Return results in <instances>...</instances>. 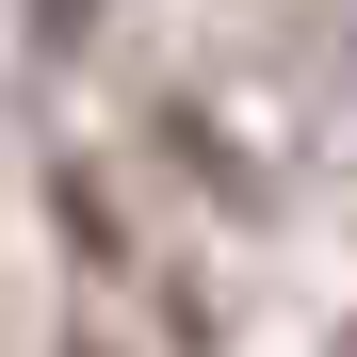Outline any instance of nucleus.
<instances>
[{
	"instance_id": "f257e3e1",
	"label": "nucleus",
	"mask_w": 357,
	"mask_h": 357,
	"mask_svg": "<svg viewBox=\"0 0 357 357\" xmlns=\"http://www.w3.org/2000/svg\"><path fill=\"white\" fill-rule=\"evenodd\" d=\"M33 17H49V33H82V17H98V0H33Z\"/></svg>"
},
{
	"instance_id": "f03ea898",
	"label": "nucleus",
	"mask_w": 357,
	"mask_h": 357,
	"mask_svg": "<svg viewBox=\"0 0 357 357\" xmlns=\"http://www.w3.org/2000/svg\"><path fill=\"white\" fill-rule=\"evenodd\" d=\"M341 357H357V341H341Z\"/></svg>"
}]
</instances>
